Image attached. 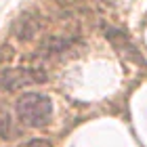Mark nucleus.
<instances>
[{
    "mask_svg": "<svg viewBox=\"0 0 147 147\" xmlns=\"http://www.w3.org/2000/svg\"><path fill=\"white\" fill-rule=\"evenodd\" d=\"M17 116L25 126L40 128L49 124L53 116V103L42 92H23L17 99Z\"/></svg>",
    "mask_w": 147,
    "mask_h": 147,
    "instance_id": "obj_1",
    "label": "nucleus"
},
{
    "mask_svg": "<svg viewBox=\"0 0 147 147\" xmlns=\"http://www.w3.org/2000/svg\"><path fill=\"white\" fill-rule=\"evenodd\" d=\"M46 82V74L34 67H9L0 74V86L6 90H17L21 86Z\"/></svg>",
    "mask_w": 147,
    "mask_h": 147,
    "instance_id": "obj_2",
    "label": "nucleus"
},
{
    "mask_svg": "<svg viewBox=\"0 0 147 147\" xmlns=\"http://www.w3.org/2000/svg\"><path fill=\"white\" fill-rule=\"evenodd\" d=\"M0 135H2V139H13L17 135V130H13L11 118L6 113H0Z\"/></svg>",
    "mask_w": 147,
    "mask_h": 147,
    "instance_id": "obj_3",
    "label": "nucleus"
},
{
    "mask_svg": "<svg viewBox=\"0 0 147 147\" xmlns=\"http://www.w3.org/2000/svg\"><path fill=\"white\" fill-rule=\"evenodd\" d=\"M17 147H53V143L46 141V139H32V141L21 143V145H17Z\"/></svg>",
    "mask_w": 147,
    "mask_h": 147,
    "instance_id": "obj_4",
    "label": "nucleus"
}]
</instances>
